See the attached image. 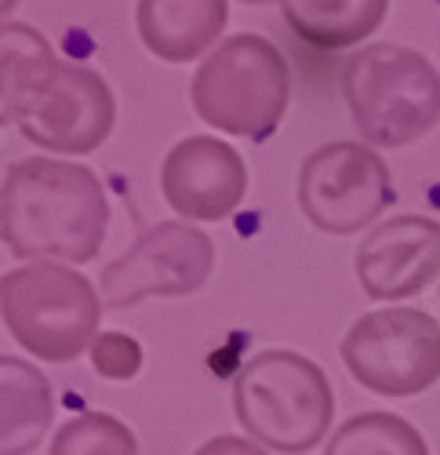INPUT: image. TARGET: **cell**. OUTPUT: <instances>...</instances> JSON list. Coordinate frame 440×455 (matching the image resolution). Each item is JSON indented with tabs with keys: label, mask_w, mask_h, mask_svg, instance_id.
Returning a JSON list of instances; mask_svg holds the SVG:
<instances>
[{
	"label": "cell",
	"mask_w": 440,
	"mask_h": 455,
	"mask_svg": "<svg viewBox=\"0 0 440 455\" xmlns=\"http://www.w3.org/2000/svg\"><path fill=\"white\" fill-rule=\"evenodd\" d=\"M109 230L98 175L77 161L26 157L0 179V241L26 262H91Z\"/></svg>",
	"instance_id": "6da1fadb"
},
{
	"label": "cell",
	"mask_w": 440,
	"mask_h": 455,
	"mask_svg": "<svg viewBox=\"0 0 440 455\" xmlns=\"http://www.w3.org/2000/svg\"><path fill=\"white\" fill-rule=\"evenodd\" d=\"M233 411L255 444L302 455L332 430L335 390L317 361L295 350H263L237 375Z\"/></svg>",
	"instance_id": "7a4b0ae2"
},
{
	"label": "cell",
	"mask_w": 440,
	"mask_h": 455,
	"mask_svg": "<svg viewBox=\"0 0 440 455\" xmlns=\"http://www.w3.org/2000/svg\"><path fill=\"white\" fill-rule=\"evenodd\" d=\"M291 73L280 48L259 33L226 36L193 73L190 102L215 132L266 142L287 113Z\"/></svg>",
	"instance_id": "3957f363"
},
{
	"label": "cell",
	"mask_w": 440,
	"mask_h": 455,
	"mask_svg": "<svg viewBox=\"0 0 440 455\" xmlns=\"http://www.w3.org/2000/svg\"><path fill=\"white\" fill-rule=\"evenodd\" d=\"M342 95L368 146L400 149L440 121V73L405 44H368L342 66Z\"/></svg>",
	"instance_id": "277c9868"
},
{
	"label": "cell",
	"mask_w": 440,
	"mask_h": 455,
	"mask_svg": "<svg viewBox=\"0 0 440 455\" xmlns=\"http://www.w3.org/2000/svg\"><path fill=\"white\" fill-rule=\"evenodd\" d=\"M0 317L15 343L51 364H66L98 339V288L62 262H26L0 277Z\"/></svg>",
	"instance_id": "5b68a950"
},
{
	"label": "cell",
	"mask_w": 440,
	"mask_h": 455,
	"mask_svg": "<svg viewBox=\"0 0 440 455\" xmlns=\"http://www.w3.org/2000/svg\"><path fill=\"white\" fill-rule=\"evenodd\" d=\"M342 361L364 390L415 397L440 383V321L415 307H382L353 321Z\"/></svg>",
	"instance_id": "8992f818"
},
{
	"label": "cell",
	"mask_w": 440,
	"mask_h": 455,
	"mask_svg": "<svg viewBox=\"0 0 440 455\" xmlns=\"http://www.w3.org/2000/svg\"><path fill=\"white\" fill-rule=\"evenodd\" d=\"M397 201L389 164L368 142H327L299 168V208L324 234H357Z\"/></svg>",
	"instance_id": "52a82bcc"
},
{
	"label": "cell",
	"mask_w": 440,
	"mask_h": 455,
	"mask_svg": "<svg viewBox=\"0 0 440 455\" xmlns=\"http://www.w3.org/2000/svg\"><path fill=\"white\" fill-rule=\"evenodd\" d=\"M215 270V244L193 222L150 226L98 277L102 310H128L145 299L197 291Z\"/></svg>",
	"instance_id": "ba28073f"
},
{
	"label": "cell",
	"mask_w": 440,
	"mask_h": 455,
	"mask_svg": "<svg viewBox=\"0 0 440 455\" xmlns=\"http://www.w3.org/2000/svg\"><path fill=\"white\" fill-rule=\"evenodd\" d=\"M117 124L109 84L88 66L59 62L19 117V132L48 154H91Z\"/></svg>",
	"instance_id": "9c48e42d"
},
{
	"label": "cell",
	"mask_w": 440,
	"mask_h": 455,
	"mask_svg": "<svg viewBox=\"0 0 440 455\" xmlns=\"http://www.w3.org/2000/svg\"><path fill=\"white\" fill-rule=\"evenodd\" d=\"M161 194L186 222H218L248 197V164L215 135H190L168 149L161 164Z\"/></svg>",
	"instance_id": "30bf717a"
},
{
	"label": "cell",
	"mask_w": 440,
	"mask_h": 455,
	"mask_svg": "<svg viewBox=\"0 0 440 455\" xmlns=\"http://www.w3.org/2000/svg\"><path fill=\"white\" fill-rule=\"evenodd\" d=\"M440 274V222L393 215L357 248V281L368 299L397 302L426 291Z\"/></svg>",
	"instance_id": "8fae6325"
},
{
	"label": "cell",
	"mask_w": 440,
	"mask_h": 455,
	"mask_svg": "<svg viewBox=\"0 0 440 455\" xmlns=\"http://www.w3.org/2000/svg\"><path fill=\"white\" fill-rule=\"evenodd\" d=\"M230 22L226 0H138L135 26L150 55L161 62H193L218 44Z\"/></svg>",
	"instance_id": "7c38bea8"
},
{
	"label": "cell",
	"mask_w": 440,
	"mask_h": 455,
	"mask_svg": "<svg viewBox=\"0 0 440 455\" xmlns=\"http://www.w3.org/2000/svg\"><path fill=\"white\" fill-rule=\"evenodd\" d=\"M55 415V397L44 371L0 354V455H29L44 441Z\"/></svg>",
	"instance_id": "4fadbf2b"
},
{
	"label": "cell",
	"mask_w": 440,
	"mask_h": 455,
	"mask_svg": "<svg viewBox=\"0 0 440 455\" xmlns=\"http://www.w3.org/2000/svg\"><path fill=\"white\" fill-rule=\"evenodd\" d=\"M280 12L299 41L320 52H342L382 26L389 0H280Z\"/></svg>",
	"instance_id": "5bb4252c"
},
{
	"label": "cell",
	"mask_w": 440,
	"mask_h": 455,
	"mask_svg": "<svg viewBox=\"0 0 440 455\" xmlns=\"http://www.w3.org/2000/svg\"><path fill=\"white\" fill-rule=\"evenodd\" d=\"M59 66L55 48L41 29L26 22L0 26V128L19 124L33 95Z\"/></svg>",
	"instance_id": "9a60e30c"
},
{
	"label": "cell",
	"mask_w": 440,
	"mask_h": 455,
	"mask_svg": "<svg viewBox=\"0 0 440 455\" xmlns=\"http://www.w3.org/2000/svg\"><path fill=\"white\" fill-rule=\"evenodd\" d=\"M324 455H429V444L405 415L360 411L335 430Z\"/></svg>",
	"instance_id": "2e32d148"
},
{
	"label": "cell",
	"mask_w": 440,
	"mask_h": 455,
	"mask_svg": "<svg viewBox=\"0 0 440 455\" xmlns=\"http://www.w3.org/2000/svg\"><path fill=\"white\" fill-rule=\"evenodd\" d=\"M48 455H138V437L117 415L88 411L55 434Z\"/></svg>",
	"instance_id": "e0dca14e"
},
{
	"label": "cell",
	"mask_w": 440,
	"mask_h": 455,
	"mask_svg": "<svg viewBox=\"0 0 440 455\" xmlns=\"http://www.w3.org/2000/svg\"><path fill=\"white\" fill-rule=\"evenodd\" d=\"M91 368L102 379H114V383H128L142 371V347L138 339L124 335V331H102L91 343Z\"/></svg>",
	"instance_id": "ac0fdd59"
},
{
	"label": "cell",
	"mask_w": 440,
	"mask_h": 455,
	"mask_svg": "<svg viewBox=\"0 0 440 455\" xmlns=\"http://www.w3.org/2000/svg\"><path fill=\"white\" fill-rule=\"evenodd\" d=\"M193 455H270L263 444H255L251 437H237V434H218L211 441H204Z\"/></svg>",
	"instance_id": "d6986e66"
},
{
	"label": "cell",
	"mask_w": 440,
	"mask_h": 455,
	"mask_svg": "<svg viewBox=\"0 0 440 455\" xmlns=\"http://www.w3.org/2000/svg\"><path fill=\"white\" fill-rule=\"evenodd\" d=\"M15 4H19V0H0V19H4V15H8Z\"/></svg>",
	"instance_id": "ffe728a7"
},
{
	"label": "cell",
	"mask_w": 440,
	"mask_h": 455,
	"mask_svg": "<svg viewBox=\"0 0 440 455\" xmlns=\"http://www.w3.org/2000/svg\"><path fill=\"white\" fill-rule=\"evenodd\" d=\"M244 4H273V0H244Z\"/></svg>",
	"instance_id": "44dd1931"
}]
</instances>
